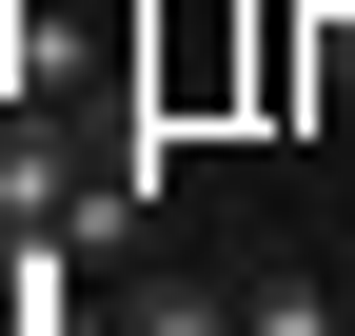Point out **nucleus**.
Returning a JSON list of instances; mask_svg holds the SVG:
<instances>
[{"label":"nucleus","instance_id":"nucleus-1","mask_svg":"<svg viewBox=\"0 0 355 336\" xmlns=\"http://www.w3.org/2000/svg\"><path fill=\"white\" fill-rule=\"evenodd\" d=\"M237 336H355V317L316 297V277H237Z\"/></svg>","mask_w":355,"mask_h":336},{"label":"nucleus","instance_id":"nucleus-2","mask_svg":"<svg viewBox=\"0 0 355 336\" xmlns=\"http://www.w3.org/2000/svg\"><path fill=\"white\" fill-rule=\"evenodd\" d=\"M139 336H237V297H178V277H158V297H139Z\"/></svg>","mask_w":355,"mask_h":336}]
</instances>
